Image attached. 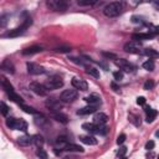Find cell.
Returning <instances> with one entry per match:
<instances>
[{
	"label": "cell",
	"instance_id": "cell-22",
	"mask_svg": "<svg viewBox=\"0 0 159 159\" xmlns=\"http://www.w3.org/2000/svg\"><path fill=\"white\" fill-rule=\"evenodd\" d=\"M0 68L4 70V71H6V72L14 73V65L11 63L9 60H5V61H3V63L0 65Z\"/></svg>",
	"mask_w": 159,
	"mask_h": 159
},
{
	"label": "cell",
	"instance_id": "cell-44",
	"mask_svg": "<svg viewBox=\"0 0 159 159\" xmlns=\"http://www.w3.org/2000/svg\"><path fill=\"white\" fill-rule=\"evenodd\" d=\"M102 55L108 57V58H117V56L114 54H111V52H102Z\"/></svg>",
	"mask_w": 159,
	"mask_h": 159
},
{
	"label": "cell",
	"instance_id": "cell-26",
	"mask_svg": "<svg viewBox=\"0 0 159 159\" xmlns=\"http://www.w3.org/2000/svg\"><path fill=\"white\" fill-rule=\"evenodd\" d=\"M96 127H97L96 123H83L82 124V128L90 133H96Z\"/></svg>",
	"mask_w": 159,
	"mask_h": 159
},
{
	"label": "cell",
	"instance_id": "cell-13",
	"mask_svg": "<svg viewBox=\"0 0 159 159\" xmlns=\"http://www.w3.org/2000/svg\"><path fill=\"white\" fill-rule=\"evenodd\" d=\"M45 106H46V107H47L50 111H52V112H56V111H60V109H61V103H60V101H58V99H56V98H49L47 101H46Z\"/></svg>",
	"mask_w": 159,
	"mask_h": 159
},
{
	"label": "cell",
	"instance_id": "cell-14",
	"mask_svg": "<svg viewBox=\"0 0 159 159\" xmlns=\"http://www.w3.org/2000/svg\"><path fill=\"white\" fill-rule=\"evenodd\" d=\"M85 101L88 103V104H92V106H98L101 104V97H99L98 95H96V93H92V95L87 96L85 98Z\"/></svg>",
	"mask_w": 159,
	"mask_h": 159
},
{
	"label": "cell",
	"instance_id": "cell-15",
	"mask_svg": "<svg viewBox=\"0 0 159 159\" xmlns=\"http://www.w3.org/2000/svg\"><path fill=\"white\" fill-rule=\"evenodd\" d=\"M96 109H97V106H92V104H88V106H86V107H83V108L78 109V111H77V114H80V116L91 114V113H95V112H96Z\"/></svg>",
	"mask_w": 159,
	"mask_h": 159
},
{
	"label": "cell",
	"instance_id": "cell-45",
	"mask_svg": "<svg viewBox=\"0 0 159 159\" xmlns=\"http://www.w3.org/2000/svg\"><path fill=\"white\" fill-rule=\"evenodd\" d=\"M137 103L140 104V106L145 104V98H144V97H138V98H137Z\"/></svg>",
	"mask_w": 159,
	"mask_h": 159
},
{
	"label": "cell",
	"instance_id": "cell-19",
	"mask_svg": "<svg viewBox=\"0 0 159 159\" xmlns=\"http://www.w3.org/2000/svg\"><path fill=\"white\" fill-rule=\"evenodd\" d=\"M144 111H145V113H147V122L152 123L153 121L155 119V117H157V114H158L157 111L153 109V108H150V107H145Z\"/></svg>",
	"mask_w": 159,
	"mask_h": 159
},
{
	"label": "cell",
	"instance_id": "cell-29",
	"mask_svg": "<svg viewBox=\"0 0 159 159\" xmlns=\"http://www.w3.org/2000/svg\"><path fill=\"white\" fill-rule=\"evenodd\" d=\"M98 0H78V5L81 6H93L95 4H97Z\"/></svg>",
	"mask_w": 159,
	"mask_h": 159
},
{
	"label": "cell",
	"instance_id": "cell-30",
	"mask_svg": "<svg viewBox=\"0 0 159 159\" xmlns=\"http://www.w3.org/2000/svg\"><path fill=\"white\" fill-rule=\"evenodd\" d=\"M86 72H87L88 75L93 76V77L99 78V71H98L96 67H87V68H86Z\"/></svg>",
	"mask_w": 159,
	"mask_h": 159
},
{
	"label": "cell",
	"instance_id": "cell-1",
	"mask_svg": "<svg viewBox=\"0 0 159 159\" xmlns=\"http://www.w3.org/2000/svg\"><path fill=\"white\" fill-rule=\"evenodd\" d=\"M123 11V5L119 1H114V3H109L108 5H106L103 9V14L107 17H116L122 14Z\"/></svg>",
	"mask_w": 159,
	"mask_h": 159
},
{
	"label": "cell",
	"instance_id": "cell-46",
	"mask_svg": "<svg viewBox=\"0 0 159 159\" xmlns=\"http://www.w3.org/2000/svg\"><path fill=\"white\" fill-rule=\"evenodd\" d=\"M112 88H113V90H114L116 92H118V90H119V87L117 86V85L114 83V82H112Z\"/></svg>",
	"mask_w": 159,
	"mask_h": 159
},
{
	"label": "cell",
	"instance_id": "cell-38",
	"mask_svg": "<svg viewBox=\"0 0 159 159\" xmlns=\"http://www.w3.org/2000/svg\"><path fill=\"white\" fill-rule=\"evenodd\" d=\"M113 77H114V80L116 81H122L123 80V72L122 71H116V72H113Z\"/></svg>",
	"mask_w": 159,
	"mask_h": 159
},
{
	"label": "cell",
	"instance_id": "cell-47",
	"mask_svg": "<svg viewBox=\"0 0 159 159\" xmlns=\"http://www.w3.org/2000/svg\"><path fill=\"white\" fill-rule=\"evenodd\" d=\"M144 1H153V0H144Z\"/></svg>",
	"mask_w": 159,
	"mask_h": 159
},
{
	"label": "cell",
	"instance_id": "cell-24",
	"mask_svg": "<svg viewBox=\"0 0 159 159\" xmlns=\"http://www.w3.org/2000/svg\"><path fill=\"white\" fill-rule=\"evenodd\" d=\"M68 142L66 140V138L65 137H58L56 139V142H55V148L56 149H65V147H66Z\"/></svg>",
	"mask_w": 159,
	"mask_h": 159
},
{
	"label": "cell",
	"instance_id": "cell-20",
	"mask_svg": "<svg viewBox=\"0 0 159 159\" xmlns=\"http://www.w3.org/2000/svg\"><path fill=\"white\" fill-rule=\"evenodd\" d=\"M17 143L22 147H27V145L32 144V135H22V137L17 139Z\"/></svg>",
	"mask_w": 159,
	"mask_h": 159
},
{
	"label": "cell",
	"instance_id": "cell-9",
	"mask_svg": "<svg viewBox=\"0 0 159 159\" xmlns=\"http://www.w3.org/2000/svg\"><path fill=\"white\" fill-rule=\"evenodd\" d=\"M114 63H116L121 70H123L124 72H133V71H134V66H133V65L129 62V61L124 60V58H117Z\"/></svg>",
	"mask_w": 159,
	"mask_h": 159
},
{
	"label": "cell",
	"instance_id": "cell-3",
	"mask_svg": "<svg viewBox=\"0 0 159 159\" xmlns=\"http://www.w3.org/2000/svg\"><path fill=\"white\" fill-rule=\"evenodd\" d=\"M71 1L70 0H47V6L51 10H56V11H63L66 10Z\"/></svg>",
	"mask_w": 159,
	"mask_h": 159
},
{
	"label": "cell",
	"instance_id": "cell-21",
	"mask_svg": "<svg viewBox=\"0 0 159 159\" xmlns=\"http://www.w3.org/2000/svg\"><path fill=\"white\" fill-rule=\"evenodd\" d=\"M51 116H52V118H55L56 121H58V122L63 123V124H66V123L68 122V119H67V116H65V114L60 113V112H52Z\"/></svg>",
	"mask_w": 159,
	"mask_h": 159
},
{
	"label": "cell",
	"instance_id": "cell-12",
	"mask_svg": "<svg viewBox=\"0 0 159 159\" xmlns=\"http://www.w3.org/2000/svg\"><path fill=\"white\" fill-rule=\"evenodd\" d=\"M71 83H72V86L76 88V90H80V91H87V90H88L87 82H86L85 80H82V78L75 77V78H72Z\"/></svg>",
	"mask_w": 159,
	"mask_h": 159
},
{
	"label": "cell",
	"instance_id": "cell-28",
	"mask_svg": "<svg viewBox=\"0 0 159 159\" xmlns=\"http://www.w3.org/2000/svg\"><path fill=\"white\" fill-rule=\"evenodd\" d=\"M20 106H21V108L24 109V112H26V113H29V114H35V116H39V112H37L36 109H34L32 107H29V106H26V104H24V103H21Z\"/></svg>",
	"mask_w": 159,
	"mask_h": 159
},
{
	"label": "cell",
	"instance_id": "cell-23",
	"mask_svg": "<svg viewBox=\"0 0 159 159\" xmlns=\"http://www.w3.org/2000/svg\"><path fill=\"white\" fill-rule=\"evenodd\" d=\"M65 150H67V152H80L82 153L83 152V148L77 144H73V143H67L66 147H65Z\"/></svg>",
	"mask_w": 159,
	"mask_h": 159
},
{
	"label": "cell",
	"instance_id": "cell-10",
	"mask_svg": "<svg viewBox=\"0 0 159 159\" xmlns=\"http://www.w3.org/2000/svg\"><path fill=\"white\" fill-rule=\"evenodd\" d=\"M29 87H30V90H31L34 93H36V95H39V96H46V93H47V90H46V87H45L44 85L39 83V82H31Z\"/></svg>",
	"mask_w": 159,
	"mask_h": 159
},
{
	"label": "cell",
	"instance_id": "cell-6",
	"mask_svg": "<svg viewBox=\"0 0 159 159\" xmlns=\"http://www.w3.org/2000/svg\"><path fill=\"white\" fill-rule=\"evenodd\" d=\"M44 86L46 87V90H57L63 86V81L60 76H52L45 82Z\"/></svg>",
	"mask_w": 159,
	"mask_h": 159
},
{
	"label": "cell",
	"instance_id": "cell-2",
	"mask_svg": "<svg viewBox=\"0 0 159 159\" xmlns=\"http://www.w3.org/2000/svg\"><path fill=\"white\" fill-rule=\"evenodd\" d=\"M3 86H4V90L6 91V93H8V96L10 97V99L11 101H14V102H16L17 104H21V103H24V99H22L17 93L14 91V87L11 86V83L9 81H6V80H3Z\"/></svg>",
	"mask_w": 159,
	"mask_h": 159
},
{
	"label": "cell",
	"instance_id": "cell-16",
	"mask_svg": "<svg viewBox=\"0 0 159 159\" xmlns=\"http://www.w3.org/2000/svg\"><path fill=\"white\" fill-rule=\"evenodd\" d=\"M80 140L87 145H96L98 142L93 135H80Z\"/></svg>",
	"mask_w": 159,
	"mask_h": 159
},
{
	"label": "cell",
	"instance_id": "cell-25",
	"mask_svg": "<svg viewBox=\"0 0 159 159\" xmlns=\"http://www.w3.org/2000/svg\"><path fill=\"white\" fill-rule=\"evenodd\" d=\"M155 35H153V34H133V40H149L152 37H154Z\"/></svg>",
	"mask_w": 159,
	"mask_h": 159
},
{
	"label": "cell",
	"instance_id": "cell-35",
	"mask_svg": "<svg viewBox=\"0 0 159 159\" xmlns=\"http://www.w3.org/2000/svg\"><path fill=\"white\" fill-rule=\"evenodd\" d=\"M0 113L3 116H8V113H9V107L5 102H0Z\"/></svg>",
	"mask_w": 159,
	"mask_h": 159
},
{
	"label": "cell",
	"instance_id": "cell-41",
	"mask_svg": "<svg viewBox=\"0 0 159 159\" xmlns=\"http://www.w3.org/2000/svg\"><path fill=\"white\" fill-rule=\"evenodd\" d=\"M154 145H155V143L153 142V140H149V142H147V144H145V149L147 150H152L153 148H154Z\"/></svg>",
	"mask_w": 159,
	"mask_h": 159
},
{
	"label": "cell",
	"instance_id": "cell-17",
	"mask_svg": "<svg viewBox=\"0 0 159 159\" xmlns=\"http://www.w3.org/2000/svg\"><path fill=\"white\" fill-rule=\"evenodd\" d=\"M41 51H42V47H41V46H36V45H34V46H30V47H26V49L22 50V55L29 56V55L37 54V52H41Z\"/></svg>",
	"mask_w": 159,
	"mask_h": 159
},
{
	"label": "cell",
	"instance_id": "cell-34",
	"mask_svg": "<svg viewBox=\"0 0 159 159\" xmlns=\"http://www.w3.org/2000/svg\"><path fill=\"white\" fill-rule=\"evenodd\" d=\"M143 68L147 70V71H153V70H154V62H153L152 60L145 61L143 63Z\"/></svg>",
	"mask_w": 159,
	"mask_h": 159
},
{
	"label": "cell",
	"instance_id": "cell-43",
	"mask_svg": "<svg viewBox=\"0 0 159 159\" xmlns=\"http://www.w3.org/2000/svg\"><path fill=\"white\" fill-rule=\"evenodd\" d=\"M55 51H57V52H68V51H71V49L70 47H57V49H55Z\"/></svg>",
	"mask_w": 159,
	"mask_h": 159
},
{
	"label": "cell",
	"instance_id": "cell-39",
	"mask_svg": "<svg viewBox=\"0 0 159 159\" xmlns=\"http://www.w3.org/2000/svg\"><path fill=\"white\" fill-rule=\"evenodd\" d=\"M126 153H127V147H121L119 150L117 152V155L118 157H124Z\"/></svg>",
	"mask_w": 159,
	"mask_h": 159
},
{
	"label": "cell",
	"instance_id": "cell-31",
	"mask_svg": "<svg viewBox=\"0 0 159 159\" xmlns=\"http://www.w3.org/2000/svg\"><path fill=\"white\" fill-rule=\"evenodd\" d=\"M9 14H3V15H0V27H5L8 25V22H9Z\"/></svg>",
	"mask_w": 159,
	"mask_h": 159
},
{
	"label": "cell",
	"instance_id": "cell-33",
	"mask_svg": "<svg viewBox=\"0 0 159 159\" xmlns=\"http://www.w3.org/2000/svg\"><path fill=\"white\" fill-rule=\"evenodd\" d=\"M142 54L145 55V56H148L149 58L150 57H158V52L155 50H153V49H145V50H143Z\"/></svg>",
	"mask_w": 159,
	"mask_h": 159
},
{
	"label": "cell",
	"instance_id": "cell-32",
	"mask_svg": "<svg viewBox=\"0 0 159 159\" xmlns=\"http://www.w3.org/2000/svg\"><path fill=\"white\" fill-rule=\"evenodd\" d=\"M128 119L131 121L135 127H139V126H140V118H139L138 116H135V114H129V116H128Z\"/></svg>",
	"mask_w": 159,
	"mask_h": 159
},
{
	"label": "cell",
	"instance_id": "cell-11",
	"mask_svg": "<svg viewBox=\"0 0 159 159\" xmlns=\"http://www.w3.org/2000/svg\"><path fill=\"white\" fill-rule=\"evenodd\" d=\"M27 71L30 75H42L45 72V68L42 66H40L37 63H34V62H27Z\"/></svg>",
	"mask_w": 159,
	"mask_h": 159
},
{
	"label": "cell",
	"instance_id": "cell-27",
	"mask_svg": "<svg viewBox=\"0 0 159 159\" xmlns=\"http://www.w3.org/2000/svg\"><path fill=\"white\" fill-rule=\"evenodd\" d=\"M32 143L37 147V148H41L44 144V138L41 135H32Z\"/></svg>",
	"mask_w": 159,
	"mask_h": 159
},
{
	"label": "cell",
	"instance_id": "cell-36",
	"mask_svg": "<svg viewBox=\"0 0 159 159\" xmlns=\"http://www.w3.org/2000/svg\"><path fill=\"white\" fill-rule=\"evenodd\" d=\"M154 87V81L153 80H147L144 83V90H152Z\"/></svg>",
	"mask_w": 159,
	"mask_h": 159
},
{
	"label": "cell",
	"instance_id": "cell-5",
	"mask_svg": "<svg viewBox=\"0 0 159 159\" xmlns=\"http://www.w3.org/2000/svg\"><path fill=\"white\" fill-rule=\"evenodd\" d=\"M31 24H32L31 17H27V19H25V22H24V24H22L20 27H16V29H14V30L9 31L6 35H5V36H6V37H16V36H20L21 34H24V31H25Z\"/></svg>",
	"mask_w": 159,
	"mask_h": 159
},
{
	"label": "cell",
	"instance_id": "cell-42",
	"mask_svg": "<svg viewBox=\"0 0 159 159\" xmlns=\"http://www.w3.org/2000/svg\"><path fill=\"white\" fill-rule=\"evenodd\" d=\"M132 22H134V24H140V22H142V17L132 16Z\"/></svg>",
	"mask_w": 159,
	"mask_h": 159
},
{
	"label": "cell",
	"instance_id": "cell-4",
	"mask_svg": "<svg viewBox=\"0 0 159 159\" xmlns=\"http://www.w3.org/2000/svg\"><path fill=\"white\" fill-rule=\"evenodd\" d=\"M6 126L10 129H17V131H22V132H25L27 129V123L24 119H17V118H8Z\"/></svg>",
	"mask_w": 159,
	"mask_h": 159
},
{
	"label": "cell",
	"instance_id": "cell-18",
	"mask_svg": "<svg viewBox=\"0 0 159 159\" xmlns=\"http://www.w3.org/2000/svg\"><path fill=\"white\" fill-rule=\"evenodd\" d=\"M108 122V117L107 114H104V113H97L95 116V118H93V123H96V124H106V123Z\"/></svg>",
	"mask_w": 159,
	"mask_h": 159
},
{
	"label": "cell",
	"instance_id": "cell-37",
	"mask_svg": "<svg viewBox=\"0 0 159 159\" xmlns=\"http://www.w3.org/2000/svg\"><path fill=\"white\" fill-rule=\"evenodd\" d=\"M36 155H37V157H40V158H44V159H46V158H47V153H46L44 149L39 148V149L36 150Z\"/></svg>",
	"mask_w": 159,
	"mask_h": 159
},
{
	"label": "cell",
	"instance_id": "cell-7",
	"mask_svg": "<svg viewBox=\"0 0 159 159\" xmlns=\"http://www.w3.org/2000/svg\"><path fill=\"white\" fill-rule=\"evenodd\" d=\"M140 49H142V44L138 40H132L124 45V51L129 54H139Z\"/></svg>",
	"mask_w": 159,
	"mask_h": 159
},
{
	"label": "cell",
	"instance_id": "cell-40",
	"mask_svg": "<svg viewBox=\"0 0 159 159\" xmlns=\"http://www.w3.org/2000/svg\"><path fill=\"white\" fill-rule=\"evenodd\" d=\"M124 142H126V134L118 135V138H117V144H123Z\"/></svg>",
	"mask_w": 159,
	"mask_h": 159
},
{
	"label": "cell",
	"instance_id": "cell-8",
	"mask_svg": "<svg viewBox=\"0 0 159 159\" xmlns=\"http://www.w3.org/2000/svg\"><path fill=\"white\" fill-rule=\"evenodd\" d=\"M77 98V91L76 90H65L61 95H60V99L62 102H72Z\"/></svg>",
	"mask_w": 159,
	"mask_h": 159
}]
</instances>
